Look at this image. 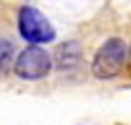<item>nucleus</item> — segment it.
<instances>
[{
	"mask_svg": "<svg viewBox=\"0 0 131 125\" xmlns=\"http://www.w3.org/2000/svg\"><path fill=\"white\" fill-rule=\"evenodd\" d=\"M127 61V45L123 39L119 37H113V39H106L100 49L96 51L94 59H92V74L100 80H108V78H115L123 66Z\"/></svg>",
	"mask_w": 131,
	"mask_h": 125,
	"instance_id": "1",
	"label": "nucleus"
},
{
	"mask_svg": "<svg viewBox=\"0 0 131 125\" xmlns=\"http://www.w3.org/2000/svg\"><path fill=\"white\" fill-rule=\"evenodd\" d=\"M18 33L29 43H49L55 39L51 23L33 6H23L18 12Z\"/></svg>",
	"mask_w": 131,
	"mask_h": 125,
	"instance_id": "2",
	"label": "nucleus"
},
{
	"mask_svg": "<svg viewBox=\"0 0 131 125\" xmlns=\"http://www.w3.org/2000/svg\"><path fill=\"white\" fill-rule=\"evenodd\" d=\"M51 70V57L43 47H37L35 43L25 47L16 61H14V74L23 80H39L45 78Z\"/></svg>",
	"mask_w": 131,
	"mask_h": 125,
	"instance_id": "3",
	"label": "nucleus"
},
{
	"mask_svg": "<svg viewBox=\"0 0 131 125\" xmlns=\"http://www.w3.org/2000/svg\"><path fill=\"white\" fill-rule=\"evenodd\" d=\"M80 59H82V49L80 43L76 41H66L55 49V66L59 70H72L78 66Z\"/></svg>",
	"mask_w": 131,
	"mask_h": 125,
	"instance_id": "4",
	"label": "nucleus"
},
{
	"mask_svg": "<svg viewBox=\"0 0 131 125\" xmlns=\"http://www.w3.org/2000/svg\"><path fill=\"white\" fill-rule=\"evenodd\" d=\"M12 66V43L6 39H0V76L8 72Z\"/></svg>",
	"mask_w": 131,
	"mask_h": 125,
	"instance_id": "5",
	"label": "nucleus"
},
{
	"mask_svg": "<svg viewBox=\"0 0 131 125\" xmlns=\"http://www.w3.org/2000/svg\"><path fill=\"white\" fill-rule=\"evenodd\" d=\"M127 59H129V68H131V45H129V51H127Z\"/></svg>",
	"mask_w": 131,
	"mask_h": 125,
	"instance_id": "6",
	"label": "nucleus"
}]
</instances>
